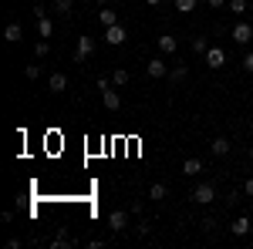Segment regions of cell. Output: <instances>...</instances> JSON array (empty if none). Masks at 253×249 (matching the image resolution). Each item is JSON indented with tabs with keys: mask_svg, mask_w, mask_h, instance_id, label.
Listing matches in <instances>:
<instances>
[{
	"mask_svg": "<svg viewBox=\"0 0 253 249\" xmlns=\"http://www.w3.org/2000/svg\"><path fill=\"white\" fill-rule=\"evenodd\" d=\"M98 91H101V105H105L108 111H118V108H122V98H118L112 77H98Z\"/></svg>",
	"mask_w": 253,
	"mask_h": 249,
	"instance_id": "obj_1",
	"label": "cell"
},
{
	"mask_svg": "<svg viewBox=\"0 0 253 249\" xmlns=\"http://www.w3.org/2000/svg\"><path fill=\"white\" fill-rule=\"evenodd\" d=\"M230 37H233V44L247 47V44L253 40V27L247 24V20H236V24H233V31H230Z\"/></svg>",
	"mask_w": 253,
	"mask_h": 249,
	"instance_id": "obj_2",
	"label": "cell"
},
{
	"mask_svg": "<svg viewBox=\"0 0 253 249\" xmlns=\"http://www.w3.org/2000/svg\"><path fill=\"white\" fill-rule=\"evenodd\" d=\"M193 202H199V206L216 202V185H213V182H199V185L193 189Z\"/></svg>",
	"mask_w": 253,
	"mask_h": 249,
	"instance_id": "obj_3",
	"label": "cell"
},
{
	"mask_svg": "<svg viewBox=\"0 0 253 249\" xmlns=\"http://www.w3.org/2000/svg\"><path fill=\"white\" fill-rule=\"evenodd\" d=\"M95 54V37H78V47H75V64H84V61Z\"/></svg>",
	"mask_w": 253,
	"mask_h": 249,
	"instance_id": "obj_4",
	"label": "cell"
},
{
	"mask_svg": "<svg viewBox=\"0 0 253 249\" xmlns=\"http://www.w3.org/2000/svg\"><path fill=\"white\" fill-rule=\"evenodd\" d=\"M125 37H128V31H125L122 24H112V27H105V44L118 47V44H125Z\"/></svg>",
	"mask_w": 253,
	"mask_h": 249,
	"instance_id": "obj_5",
	"label": "cell"
},
{
	"mask_svg": "<svg viewBox=\"0 0 253 249\" xmlns=\"http://www.w3.org/2000/svg\"><path fill=\"white\" fill-rule=\"evenodd\" d=\"M145 74L152 77V81H159V77H169V64L162 58H152L149 64H145Z\"/></svg>",
	"mask_w": 253,
	"mask_h": 249,
	"instance_id": "obj_6",
	"label": "cell"
},
{
	"mask_svg": "<svg viewBox=\"0 0 253 249\" xmlns=\"http://www.w3.org/2000/svg\"><path fill=\"white\" fill-rule=\"evenodd\" d=\"M125 226H128V212H125V209L108 212V229H112V232H125Z\"/></svg>",
	"mask_w": 253,
	"mask_h": 249,
	"instance_id": "obj_7",
	"label": "cell"
},
{
	"mask_svg": "<svg viewBox=\"0 0 253 249\" xmlns=\"http://www.w3.org/2000/svg\"><path fill=\"white\" fill-rule=\"evenodd\" d=\"M203 58H206V64H210L213 71H219V68L226 64V51H223V47H210V51H206Z\"/></svg>",
	"mask_w": 253,
	"mask_h": 249,
	"instance_id": "obj_8",
	"label": "cell"
},
{
	"mask_svg": "<svg viewBox=\"0 0 253 249\" xmlns=\"http://www.w3.org/2000/svg\"><path fill=\"white\" fill-rule=\"evenodd\" d=\"M230 148H233V142H230L226 135H219V138H213V142H210V152H213L216 158H223V155H230Z\"/></svg>",
	"mask_w": 253,
	"mask_h": 249,
	"instance_id": "obj_9",
	"label": "cell"
},
{
	"mask_svg": "<svg viewBox=\"0 0 253 249\" xmlns=\"http://www.w3.org/2000/svg\"><path fill=\"white\" fill-rule=\"evenodd\" d=\"M47 91H51V95H61V91H68V74L54 71V74L47 77Z\"/></svg>",
	"mask_w": 253,
	"mask_h": 249,
	"instance_id": "obj_10",
	"label": "cell"
},
{
	"mask_svg": "<svg viewBox=\"0 0 253 249\" xmlns=\"http://www.w3.org/2000/svg\"><path fill=\"white\" fill-rule=\"evenodd\" d=\"M156 47L162 51V54H175V47H179V37H175V34H162V37H156Z\"/></svg>",
	"mask_w": 253,
	"mask_h": 249,
	"instance_id": "obj_11",
	"label": "cell"
},
{
	"mask_svg": "<svg viewBox=\"0 0 253 249\" xmlns=\"http://www.w3.org/2000/svg\"><path fill=\"white\" fill-rule=\"evenodd\" d=\"M3 40H7V44H20V40H24V27L10 20V24L3 27Z\"/></svg>",
	"mask_w": 253,
	"mask_h": 249,
	"instance_id": "obj_12",
	"label": "cell"
},
{
	"mask_svg": "<svg viewBox=\"0 0 253 249\" xmlns=\"http://www.w3.org/2000/svg\"><path fill=\"white\" fill-rule=\"evenodd\" d=\"M250 229H253V222L247 219V215H236L233 226H230V232H233V236H250Z\"/></svg>",
	"mask_w": 253,
	"mask_h": 249,
	"instance_id": "obj_13",
	"label": "cell"
},
{
	"mask_svg": "<svg viewBox=\"0 0 253 249\" xmlns=\"http://www.w3.org/2000/svg\"><path fill=\"white\" fill-rule=\"evenodd\" d=\"M38 34L44 40H51V34H54V20L47 17V14H44V17H38Z\"/></svg>",
	"mask_w": 253,
	"mask_h": 249,
	"instance_id": "obj_14",
	"label": "cell"
},
{
	"mask_svg": "<svg viewBox=\"0 0 253 249\" xmlns=\"http://www.w3.org/2000/svg\"><path fill=\"white\" fill-rule=\"evenodd\" d=\"M203 172V158H186L182 162V175H199Z\"/></svg>",
	"mask_w": 253,
	"mask_h": 249,
	"instance_id": "obj_15",
	"label": "cell"
},
{
	"mask_svg": "<svg viewBox=\"0 0 253 249\" xmlns=\"http://www.w3.org/2000/svg\"><path fill=\"white\" fill-rule=\"evenodd\" d=\"M186 77H189V68H186V64H175V68H169V81H172V84L186 81Z\"/></svg>",
	"mask_w": 253,
	"mask_h": 249,
	"instance_id": "obj_16",
	"label": "cell"
},
{
	"mask_svg": "<svg viewBox=\"0 0 253 249\" xmlns=\"http://www.w3.org/2000/svg\"><path fill=\"white\" fill-rule=\"evenodd\" d=\"M128 81H132V74H128V68H115V74H112V84H115V88H125Z\"/></svg>",
	"mask_w": 253,
	"mask_h": 249,
	"instance_id": "obj_17",
	"label": "cell"
},
{
	"mask_svg": "<svg viewBox=\"0 0 253 249\" xmlns=\"http://www.w3.org/2000/svg\"><path fill=\"white\" fill-rule=\"evenodd\" d=\"M166 195H169V189H166L162 182H152V185H149V199H152V202H162Z\"/></svg>",
	"mask_w": 253,
	"mask_h": 249,
	"instance_id": "obj_18",
	"label": "cell"
},
{
	"mask_svg": "<svg viewBox=\"0 0 253 249\" xmlns=\"http://www.w3.org/2000/svg\"><path fill=\"white\" fill-rule=\"evenodd\" d=\"M98 20H101V27H112V24H118V14L108 10V7H101V10H98Z\"/></svg>",
	"mask_w": 253,
	"mask_h": 249,
	"instance_id": "obj_19",
	"label": "cell"
},
{
	"mask_svg": "<svg viewBox=\"0 0 253 249\" xmlns=\"http://www.w3.org/2000/svg\"><path fill=\"white\" fill-rule=\"evenodd\" d=\"M51 246H54V249H64V246H75V239H71V236H68V232L61 229L58 236H54V239H51Z\"/></svg>",
	"mask_w": 253,
	"mask_h": 249,
	"instance_id": "obj_20",
	"label": "cell"
},
{
	"mask_svg": "<svg viewBox=\"0 0 253 249\" xmlns=\"http://www.w3.org/2000/svg\"><path fill=\"white\" fill-rule=\"evenodd\" d=\"M54 10H58L61 17H68V14L75 10V0H54Z\"/></svg>",
	"mask_w": 253,
	"mask_h": 249,
	"instance_id": "obj_21",
	"label": "cell"
},
{
	"mask_svg": "<svg viewBox=\"0 0 253 249\" xmlns=\"http://www.w3.org/2000/svg\"><path fill=\"white\" fill-rule=\"evenodd\" d=\"M175 10H179V14H193L196 0H175Z\"/></svg>",
	"mask_w": 253,
	"mask_h": 249,
	"instance_id": "obj_22",
	"label": "cell"
},
{
	"mask_svg": "<svg viewBox=\"0 0 253 249\" xmlns=\"http://www.w3.org/2000/svg\"><path fill=\"white\" fill-rule=\"evenodd\" d=\"M226 10H233L236 17H240V14H247V0H230V3H226Z\"/></svg>",
	"mask_w": 253,
	"mask_h": 249,
	"instance_id": "obj_23",
	"label": "cell"
},
{
	"mask_svg": "<svg viewBox=\"0 0 253 249\" xmlns=\"http://www.w3.org/2000/svg\"><path fill=\"white\" fill-rule=\"evenodd\" d=\"M34 54H38V58H47V54H51V40H38V44H34Z\"/></svg>",
	"mask_w": 253,
	"mask_h": 249,
	"instance_id": "obj_24",
	"label": "cell"
},
{
	"mask_svg": "<svg viewBox=\"0 0 253 249\" xmlns=\"http://www.w3.org/2000/svg\"><path fill=\"white\" fill-rule=\"evenodd\" d=\"M24 77H27V81H38L41 77V64H27V68H24Z\"/></svg>",
	"mask_w": 253,
	"mask_h": 249,
	"instance_id": "obj_25",
	"label": "cell"
},
{
	"mask_svg": "<svg viewBox=\"0 0 253 249\" xmlns=\"http://www.w3.org/2000/svg\"><path fill=\"white\" fill-rule=\"evenodd\" d=\"M193 51H196V54H206V51H210L206 37H193Z\"/></svg>",
	"mask_w": 253,
	"mask_h": 249,
	"instance_id": "obj_26",
	"label": "cell"
},
{
	"mask_svg": "<svg viewBox=\"0 0 253 249\" xmlns=\"http://www.w3.org/2000/svg\"><path fill=\"white\" fill-rule=\"evenodd\" d=\"M199 226H203V229H206V232H213V229H216V219H213V215H206V219H203Z\"/></svg>",
	"mask_w": 253,
	"mask_h": 249,
	"instance_id": "obj_27",
	"label": "cell"
},
{
	"mask_svg": "<svg viewBox=\"0 0 253 249\" xmlns=\"http://www.w3.org/2000/svg\"><path fill=\"white\" fill-rule=\"evenodd\" d=\"M243 71H247V74H253V51L243 58Z\"/></svg>",
	"mask_w": 253,
	"mask_h": 249,
	"instance_id": "obj_28",
	"label": "cell"
},
{
	"mask_svg": "<svg viewBox=\"0 0 253 249\" xmlns=\"http://www.w3.org/2000/svg\"><path fill=\"white\" fill-rule=\"evenodd\" d=\"M206 3H210V7H213V10H223V7H226V3H230V0H206Z\"/></svg>",
	"mask_w": 253,
	"mask_h": 249,
	"instance_id": "obj_29",
	"label": "cell"
},
{
	"mask_svg": "<svg viewBox=\"0 0 253 249\" xmlns=\"http://www.w3.org/2000/svg\"><path fill=\"white\" fill-rule=\"evenodd\" d=\"M135 229H138V236H149V229H152V226H149V222H145V219H142V222H138Z\"/></svg>",
	"mask_w": 253,
	"mask_h": 249,
	"instance_id": "obj_30",
	"label": "cell"
},
{
	"mask_svg": "<svg viewBox=\"0 0 253 249\" xmlns=\"http://www.w3.org/2000/svg\"><path fill=\"white\" fill-rule=\"evenodd\" d=\"M243 192H247V195H250V199H253V175H250V178H247V182H243Z\"/></svg>",
	"mask_w": 253,
	"mask_h": 249,
	"instance_id": "obj_31",
	"label": "cell"
},
{
	"mask_svg": "<svg viewBox=\"0 0 253 249\" xmlns=\"http://www.w3.org/2000/svg\"><path fill=\"white\" fill-rule=\"evenodd\" d=\"M145 3H149V7H162V0H145Z\"/></svg>",
	"mask_w": 253,
	"mask_h": 249,
	"instance_id": "obj_32",
	"label": "cell"
},
{
	"mask_svg": "<svg viewBox=\"0 0 253 249\" xmlns=\"http://www.w3.org/2000/svg\"><path fill=\"white\" fill-rule=\"evenodd\" d=\"M247 155H250V162H253V148H250V152H247Z\"/></svg>",
	"mask_w": 253,
	"mask_h": 249,
	"instance_id": "obj_33",
	"label": "cell"
},
{
	"mask_svg": "<svg viewBox=\"0 0 253 249\" xmlns=\"http://www.w3.org/2000/svg\"><path fill=\"white\" fill-rule=\"evenodd\" d=\"M250 239H253V229H250Z\"/></svg>",
	"mask_w": 253,
	"mask_h": 249,
	"instance_id": "obj_34",
	"label": "cell"
},
{
	"mask_svg": "<svg viewBox=\"0 0 253 249\" xmlns=\"http://www.w3.org/2000/svg\"><path fill=\"white\" fill-rule=\"evenodd\" d=\"M115 3H122V0H115Z\"/></svg>",
	"mask_w": 253,
	"mask_h": 249,
	"instance_id": "obj_35",
	"label": "cell"
}]
</instances>
